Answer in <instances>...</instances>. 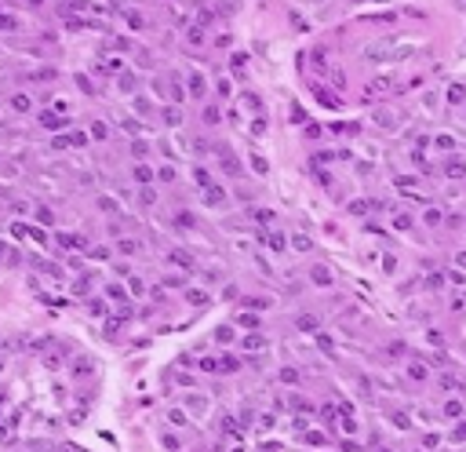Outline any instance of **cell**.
I'll return each instance as SVG.
<instances>
[{
  "label": "cell",
  "instance_id": "7a4b0ae2",
  "mask_svg": "<svg viewBox=\"0 0 466 452\" xmlns=\"http://www.w3.org/2000/svg\"><path fill=\"white\" fill-rule=\"evenodd\" d=\"M444 175H448V179H466V161L463 157H448V161H444Z\"/></svg>",
  "mask_w": 466,
  "mask_h": 452
},
{
  "label": "cell",
  "instance_id": "7c38bea8",
  "mask_svg": "<svg viewBox=\"0 0 466 452\" xmlns=\"http://www.w3.org/2000/svg\"><path fill=\"white\" fill-rule=\"evenodd\" d=\"M138 248H142V244H138L135 237H124V241H117V252H120V255H135Z\"/></svg>",
  "mask_w": 466,
  "mask_h": 452
},
{
  "label": "cell",
  "instance_id": "9a60e30c",
  "mask_svg": "<svg viewBox=\"0 0 466 452\" xmlns=\"http://www.w3.org/2000/svg\"><path fill=\"white\" fill-rule=\"evenodd\" d=\"M91 139H95V142H106V139H109V128L102 124V121H91Z\"/></svg>",
  "mask_w": 466,
  "mask_h": 452
},
{
  "label": "cell",
  "instance_id": "83f0119b",
  "mask_svg": "<svg viewBox=\"0 0 466 452\" xmlns=\"http://www.w3.org/2000/svg\"><path fill=\"white\" fill-rule=\"evenodd\" d=\"M390 419H394V427H400V430H404V427H412V419H408L404 412H390Z\"/></svg>",
  "mask_w": 466,
  "mask_h": 452
},
{
  "label": "cell",
  "instance_id": "1f68e13d",
  "mask_svg": "<svg viewBox=\"0 0 466 452\" xmlns=\"http://www.w3.org/2000/svg\"><path fill=\"white\" fill-rule=\"evenodd\" d=\"M186 299L197 303V307H208V296H204V292H186Z\"/></svg>",
  "mask_w": 466,
  "mask_h": 452
},
{
  "label": "cell",
  "instance_id": "836d02e7",
  "mask_svg": "<svg viewBox=\"0 0 466 452\" xmlns=\"http://www.w3.org/2000/svg\"><path fill=\"white\" fill-rule=\"evenodd\" d=\"M390 84H394L390 77H375V80H371V91H386Z\"/></svg>",
  "mask_w": 466,
  "mask_h": 452
},
{
  "label": "cell",
  "instance_id": "ee69618b",
  "mask_svg": "<svg viewBox=\"0 0 466 452\" xmlns=\"http://www.w3.org/2000/svg\"><path fill=\"white\" fill-rule=\"evenodd\" d=\"M135 109H138V113H150V99L138 95V99H135Z\"/></svg>",
  "mask_w": 466,
  "mask_h": 452
},
{
  "label": "cell",
  "instance_id": "603a6c76",
  "mask_svg": "<svg viewBox=\"0 0 466 452\" xmlns=\"http://www.w3.org/2000/svg\"><path fill=\"white\" fill-rule=\"evenodd\" d=\"M408 376H412V380H426V368H423V361H408Z\"/></svg>",
  "mask_w": 466,
  "mask_h": 452
},
{
  "label": "cell",
  "instance_id": "2e32d148",
  "mask_svg": "<svg viewBox=\"0 0 466 452\" xmlns=\"http://www.w3.org/2000/svg\"><path fill=\"white\" fill-rule=\"evenodd\" d=\"M66 124V117H59V113H40V128H62Z\"/></svg>",
  "mask_w": 466,
  "mask_h": 452
},
{
  "label": "cell",
  "instance_id": "52a82bcc",
  "mask_svg": "<svg viewBox=\"0 0 466 452\" xmlns=\"http://www.w3.org/2000/svg\"><path fill=\"white\" fill-rule=\"evenodd\" d=\"M55 241H59L62 248H77V252H80V248H88V241H84L80 234H59Z\"/></svg>",
  "mask_w": 466,
  "mask_h": 452
},
{
  "label": "cell",
  "instance_id": "681fc988",
  "mask_svg": "<svg viewBox=\"0 0 466 452\" xmlns=\"http://www.w3.org/2000/svg\"><path fill=\"white\" fill-rule=\"evenodd\" d=\"M175 219H179V226H193V215H190V211H179Z\"/></svg>",
  "mask_w": 466,
  "mask_h": 452
},
{
  "label": "cell",
  "instance_id": "4fadbf2b",
  "mask_svg": "<svg viewBox=\"0 0 466 452\" xmlns=\"http://www.w3.org/2000/svg\"><path fill=\"white\" fill-rule=\"evenodd\" d=\"M33 215H36V223H44V226H51V223H55V211H51V208H44V205H36V208H33Z\"/></svg>",
  "mask_w": 466,
  "mask_h": 452
},
{
  "label": "cell",
  "instance_id": "d4e9b609",
  "mask_svg": "<svg viewBox=\"0 0 466 452\" xmlns=\"http://www.w3.org/2000/svg\"><path fill=\"white\" fill-rule=\"evenodd\" d=\"M237 368H240L237 357H222V361H219V372H237Z\"/></svg>",
  "mask_w": 466,
  "mask_h": 452
},
{
  "label": "cell",
  "instance_id": "d590c367",
  "mask_svg": "<svg viewBox=\"0 0 466 452\" xmlns=\"http://www.w3.org/2000/svg\"><path fill=\"white\" fill-rule=\"evenodd\" d=\"M51 113H59V117H66V113H69V103H66V99H55V109H51Z\"/></svg>",
  "mask_w": 466,
  "mask_h": 452
},
{
  "label": "cell",
  "instance_id": "816d5d0a",
  "mask_svg": "<svg viewBox=\"0 0 466 452\" xmlns=\"http://www.w3.org/2000/svg\"><path fill=\"white\" fill-rule=\"evenodd\" d=\"M266 132V117H263V121H255V124H251V135H263Z\"/></svg>",
  "mask_w": 466,
  "mask_h": 452
},
{
  "label": "cell",
  "instance_id": "3957f363",
  "mask_svg": "<svg viewBox=\"0 0 466 452\" xmlns=\"http://www.w3.org/2000/svg\"><path fill=\"white\" fill-rule=\"evenodd\" d=\"M204 201H208L211 208H222V205H226V193H222V186L208 182V186H204Z\"/></svg>",
  "mask_w": 466,
  "mask_h": 452
},
{
  "label": "cell",
  "instance_id": "5bb4252c",
  "mask_svg": "<svg viewBox=\"0 0 466 452\" xmlns=\"http://www.w3.org/2000/svg\"><path fill=\"white\" fill-rule=\"evenodd\" d=\"M36 270H40V274H48V278H55V281L62 278V270H59L55 263H48V259H36Z\"/></svg>",
  "mask_w": 466,
  "mask_h": 452
},
{
  "label": "cell",
  "instance_id": "f35d334b",
  "mask_svg": "<svg viewBox=\"0 0 466 452\" xmlns=\"http://www.w3.org/2000/svg\"><path fill=\"white\" fill-rule=\"evenodd\" d=\"M99 208L102 211H117V201L113 197H99Z\"/></svg>",
  "mask_w": 466,
  "mask_h": 452
},
{
  "label": "cell",
  "instance_id": "4316f807",
  "mask_svg": "<svg viewBox=\"0 0 466 452\" xmlns=\"http://www.w3.org/2000/svg\"><path fill=\"white\" fill-rule=\"evenodd\" d=\"M444 416L459 419V416H463V405H459V401H448V405H444Z\"/></svg>",
  "mask_w": 466,
  "mask_h": 452
},
{
  "label": "cell",
  "instance_id": "b9f144b4",
  "mask_svg": "<svg viewBox=\"0 0 466 452\" xmlns=\"http://www.w3.org/2000/svg\"><path fill=\"white\" fill-rule=\"evenodd\" d=\"M120 88L132 91V88H135V73H124V77H120Z\"/></svg>",
  "mask_w": 466,
  "mask_h": 452
},
{
  "label": "cell",
  "instance_id": "f907efd6",
  "mask_svg": "<svg viewBox=\"0 0 466 452\" xmlns=\"http://www.w3.org/2000/svg\"><path fill=\"white\" fill-rule=\"evenodd\" d=\"M394 226H397V230H404V226H412V215H397V219H394Z\"/></svg>",
  "mask_w": 466,
  "mask_h": 452
},
{
  "label": "cell",
  "instance_id": "74e56055",
  "mask_svg": "<svg viewBox=\"0 0 466 452\" xmlns=\"http://www.w3.org/2000/svg\"><path fill=\"white\" fill-rule=\"evenodd\" d=\"M273 412H263V416H259V427H263V430H269V427H273Z\"/></svg>",
  "mask_w": 466,
  "mask_h": 452
},
{
  "label": "cell",
  "instance_id": "f6af8a7d",
  "mask_svg": "<svg viewBox=\"0 0 466 452\" xmlns=\"http://www.w3.org/2000/svg\"><path fill=\"white\" fill-rule=\"evenodd\" d=\"M426 223H430V226H437V223H441V211H437V208H430V211H426Z\"/></svg>",
  "mask_w": 466,
  "mask_h": 452
},
{
  "label": "cell",
  "instance_id": "8992f818",
  "mask_svg": "<svg viewBox=\"0 0 466 452\" xmlns=\"http://www.w3.org/2000/svg\"><path fill=\"white\" fill-rule=\"evenodd\" d=\"M7 106H11L15 113H30V106H33V103H30V95H26V91H15V95L7 99Z\"/></svg>",
  "mask_w": 466,
  "mask_h": 452
},
{
  "label": "cell",
  "instance_id": "6f0895ef",
  "mask_svg": "<svg viewBox=\"0 0 466 452\" xmlns=\"http://www.w3.org/2000/svg\"><path fill=\"white\" fill-rule=\"evenodd\" d=\"M455 263H459L463 270H466V252H459V255H455Z\"/></svg>",
  "mask_w": 466,
  "mask_h": 452
},
{
  "label": "cell",
  "instance_id": "cb8c5ba5",
  "mask_svg": "<svg viewBox=\"0 0 466 452\" xmlns=\"http://www.w3.org/2000/svg\"><path fill=\"white\" fill-rule=\"evenodd\" d=\"M269 241V248H273V252H284V244H288V237H281V234H269L266 237Z\"/></svg>",
  "mask_w": 466,
  "mask_h": 452
},
{
  "label": "cell",
  "instance_id": "44dd1931",
  "mask_svg": "<svg viewBox=\"0 0 466 452\" xmlns=\"http://www.w3.org/2000/svg\"><path fill=\"white\" fill-rule=\"evenodd\" d=\"M251 219H255L259 226H266V223H273V211H269V208H255V215H251Z\"/></svg>",
  "mask_w": 466,
  "mask_h": 452
},
{
  "label": "cell",
  "instance_id": "8d00e7d4",
  "mask_svg": "<svg viewBox=\"0 0 466 452\" xmlns=\"http://www.w3.org/2000/svg\"><path fill=\"white\" fill-rule=\"evenodd\" d=\"M15 26H18L15 15H0V30H15Z\"/></svg>",
  "mask_w": 466,
  "mask_h": 452
},
{
  "label": "cell",
  "instance_id": "7dc6e473",
  "mask_svg": "<svg viewBox=\"0 0 466 452\" xmlns=\"http://www.w3.org/2000/svg\"><path fill=\"white\" fill-rule=\"evenodd\" d=\"M128 288H132L135 296H142V281H138V278H128Z\"/></svg>",
  "mask_w": 466,
  "mask_h": 452
},
{
  "label": "cell",
  "instance_id": "9f6ffc18",
  "mask_svg": "<svg viewBox=\"0 0 466 452\" xmlns=\"http://www.w3.org/2000/svg\"><path fill=\"white\" fill-rule=\"evenodd\" d=\"M342 452H361V445L357 441H342Z\"/></svg>",
  "mask_w": 466,
  "mask_h": 452
},
{
  "label": "cell",
  "instance_id": "7402d4cb",
  "mask_svg": "<svg viewBox=\"0 0 466 452\" xmlns=\"http://www.w3.org/2000/svg\"><path fill=\"white\" fill-rule=\"evenodd\" d=\"M88 313H91V317H106V303H102V299H91V303H88Z\"/></svg>",
  "mask_w": 466,
  "mask_h": 452
},
{
  "label": "cell",
  "instance_id": "60d3db41",
  "mask_svg": "<svg viewBox=\"0 0 466 452\" xmlns=\"http://www.w3.org/2000/svg\"><path fill=\"white\" fill-rule=\"evenodd\" d=\"M251 168H255L259 175H266V161H263V157H259V153H255V157H251Z\"/></svg>",
  "mask_w": 466,
  "mask_h": 452
},
{
  "label": "cell",
  "instance_id": "30bf717a",
  "mask_svg": "<svg viewBox=\"0 0 466 452\" xmlns=\"http://www.w3.org/2000/svg\"><path fill=\"white\" fill-rule=\"evenodd\" d=\"M288 244H292L295 252H310V248H313V241L306 234H292V237H288Z\"/></svg>",
  "mask_w": 466,
  "mask_h": 452
},
{
  "label": "cell",
  "instance_id": "8fae6325",
  "mask_svg": "<svg viewBox=\"0 0 466 452\" xmlns=\"http://www.w3.org/2000/svg\"><path fill=\"white\" fill-rule=\"evenodd\" d=\"M240 343H244V350H259V347H266V336H263V332H248Z\"/></svg>",
  "mask_w": 466,
  "mask_h": 452
},
{
  "label": "cell",
  "instance_id": "bcb514c9",
  "mask_svg": "<svg viewBox=\"0 0 466 452\" xmlns=\"http://www.w3.org/2000/svg\"><path fill=\"white\" fill-rule=\"evenodd\" d=\"M281 380H284V383H295V380H299V372H295V368H284Z\"/></svg>",
  "mask_w": 466,
  "mask_h": 452
},
{
  "label": "cell",
  "instance_id": "484cf974",
  "mask_svg": "<svg viewBox=\"0 0 466 452\" xmlns=\"http://www.w3.org/2000/svg\"><path fill=\"white\" fill-rule=\"evenodd\" d=\"M215 339H219V343H230V339H233V328H230V325H219V328H215Z\"/></svg>",
  "mask_w": 466,
  "mask_h": 452
},
{
  "label": "cell",
  "instance_id": "f546056e",
  "mask_svg": "<svg viewBox=\"0 0 466 452\" xmlns=\"http://www.w3.org/2000/svg\"><path fill=\"white\" fill-rule=\"evenodd\" d=\"M135 179H138V182H150V179H153V172L146 168V164H135Z\"/></svg>",
  "mask_w": 466,
  "mask_h": 452
},
{
  "label": "cell",
  "instance_id": "d6a6232c",
  "mask_svg": "<svg viewBox=\"0 0 466 452\" xmlns=\"http://www.w3.org/2000/svg\"><path fill=\"white\" fill-rule=\"evenodd\" d=\"M167 419H171L175 427H186V412H179V409H171V412H167Z\"/></svg>",
  "mask_w": 466,
  "mask_h": 452
},
{
  "label": "cell",
  "instance_id": "9c48e42d",
  "mask_svg": "<svg viewBox=\"0 0 466 452\" xmlns=\"http://www.w3.org/2000/svg\"><path fill=\"white\" fill-rule=\"evenodd\" d=\"M204 91H208L204 77H200V73H190V95H193V99H204Z\"/></svg>",
  "mask_w": 466,
  "mask_h": 452
},
{
  "label": "cell",
  "instance_id": "6da1fadb",
  "mask_svg": "<svg viewBox=\"0 0 466 452\" xmlns=\"http://www.w3.org/2000/svg\"><path fill=\"white\" fill-rule=\"evenodd\" d=\"M11 237L18 241H33V244H48V234L36 226H26V223H11Z\"/></svg>",
  "mask_w": 466,
  "mask_h": 452
},
{
  "label": "cell",
  "instance_id": "f5cc1de1",
  "mask_svg": "<svg viewBox=\"0 0 466 452\" xmlns=\"http://www.w3.org/2000/svg\"><path fill=\"white\" fill-rule=\"evenodd\" d=\"M313 325H317V321L310 317V313H302V317H299V328H313Z\"/></svg>",
  "mask_w": 466,
  "mask_h": 452
},
{
  "label": "cell",
  "instance_id": "c3c4849f",
  "mask_svg": "<svg viewBox=\"0 0 466 452\" xmlns=\"http://www.w3.org/2000/svg\"><path fill=\"white\" fill-rule=\"evenodd\" d=\"M288 117H292V121H295V124H302V121H306V113H302V109H299V106H292V113H288Z\"/></svg>",
  "mask_w": 466,
  "mask_h": 452
},
{
  "label": "cell",
  "instance_id": "e0dca14e",
  "mask_svg": "<svg viewBox=\"0 0 466 452\" xmlns=\"http://www.w3.org/2000/svg\"><path fill=\"white\" fill-rule=\"evenodd\" d=\"M73 292H77V296H88V292H91V274H84V278H77V284H73Z\"/></svg>",
  "mask_w": 466,
  "mask_h": 452
},
{
  "label": "cell",
  "instance_id": "ac0fdd59",
  "mask_svg": "<svg viewBox=\"0 0 466 452\" xmlns=\"http://www.w3.org/2000/svg\"><path fill=\"white\" fill-rule=\"evenodd\" d=\"M124 22L132 26V30H142V26H146V18L138 15V11H124Z\"/></svg>",
  "mask_w": 466,
  "mask_h": 452
},
{
  "label": "cell",
  "instance_id": "db71d44e",
  "mask_svg": "<svg viewBox=\"0 0 466 452\" xmlns=\"http://www.w3.org/2000/svg\"><path fill=\"white\" fill-rule=\"evenodd\" d=\"M306 441H310V445H321V441H324V434H317V430H310V434H306Z\"/></svg>",
  "mask_w": 466,
  "mask_h": 452
},
{
  "label": "cell",
  "instance_id": "e575fe53",
  "mask_svg": "<svg viewBox=\"0 0 466 452\" xmlns=\"http://www.w3.org/2000/svg\"><path fill=\"white\" fill-rule=\"evenodd\" d=\"M132 153H135V157H146V153H150V146H146L142 139H135V142H132Z\"/></svg>",
  "mask_w": 466,
  "mask_h": 452
},
{
  "label": "cell",
  "instance_id": "11a10c76",
  "mask_svg": "<svg viewBox=\"0 0 466 452\" xmlns=\"http://www.w3.org/2000/svg\"><path fill=\"white\" fill-rule=\"evenodd\" d=\"M455 441H466V419H463V427H455V434H452Z\"/></svg>",
  "mask_w": 466,
  "mask_h": 452
},
{
  "label": "cell",
  "instance_id": "7bdbcfd3",
  "mask_svg": "<svg viewBox=\"0 0 466 452\" xmlns=\"http://www.w3.org/2000/svg\"><path fill=\"white\" fill-rule=\"evenodd\" d=\"M164 121H167V124H179L182 117H179V109H164Z\"/></svg>",
  "mask_w": 466,
  "mask_h": 452
},
{
  "label": "cell",
  "instance_id": "ffe728a7",
  "mask_svg": "<svg viewBox=\"0 0 466 452\" xmlns=\"http://www.w3.org/2000/svg\"><path fill=\"white\" fill-rule=\"evenodd\" d=\"M463 99H466V88H463V84H452V88H448V103H455V106H459Z\"/></svg>",
  "mask_w": 466,
  "mask_h": 452
},
{
  "label": "cell",
  "instance_id": "f1b7e54d",
  "mask_svg": "<svg viewBox=\"0 0 466 452\" xmlns=\"http://www.w3.org/2000/svg\"><path fill=\"white\" fill-rule=\"evenodd\" d=\"M368 201H353V205H350V215H368Z\"/></svg>",
  "mask_w": 466,
  "mask_h": 452
},
{
  "label": "cell",
  "instance_id": "277c9868",
  "mask_svg": "<svg viewBox=\"0 0 466 452\" xmlns=\"http://www.w3.org/2000/svg\"><path fill=\"white\" fill-rule=\"evenodd\" d=\"M313 95H317V103H321L324 109H339V106H342V103H339V95H332V91H328V88H321V84H317Z\"/></svg>",
  "mask_w": 466,
  "mask_h": 452
},
{
  "label": "cell",
  "instance_id": "ab89813d",
  "mask_svg": "<svg viewBox=\"0 0 466 452\" xmlns=\"http://www.w3.org/2000/svg\"><path fill=\"white\" fill-rule=\"evenodd\" d=\"M161 441H164V449H167V452H179V438H171V434H164Z\"/></svg>",
  "mask_w": 466,
  "mask_h": 452
},
{
  "label": "cell",
  "instance_id": "4dcf8cb0",
  "mask_svg": "<svg viewBox=\"0 0 466 452\" xmlns=\"http://www.w3.org/2000/svg\"><path fill=\"white\" fill-rule=\"evenodd\" d=\"M186 40H190V44H204V33H200V26H193V30H186Z\"/></svg>",
  "mask_w": 466,
  "mask_h": 452
},
{
  "label": "cell",
  "instance_id": "ba28073f",
  "mask_svg": "<svg viewBox=\"0 0 466 452\" xmlns=\"http://www.w3.org/2000/svg\"><path fill=\"white\" fill-rule=\"evenodd\" d=\"M310 281L321 284V288H328V284H332V270H328V266H313V270H310Z\"/></svg>",
  "mask_w": 466,
  "mask_h": 452
},
{
  "label": "cell",
  "instance_id": "d6986e66",
  "mask_svg": "<svg viewBox=\"0 0 466 452\" xmlns=\"http://www.w3.org/2000/svg\"><path fill=\"white\" fill-rule=\"evenodd\" d=\"M186 409L200 416V412H208V401H204V398H186Z\"/></svg>",
  "mask_w": 466,
  "mask_h": 452
},
{
  "label": "cell",
  "instance_id": "5b68a950",
  "mask_svg": "<svg viewBox=\"0 0 466 452\" xmlns=\"http://www.w3.org/2000/svg\"><path fill=\"white\" fill-rule=\"evenodd\" d=\"M0 266H18V248L0 241Z\"/></svg>",
  "mask_w": 466,
  "mask_h": 452
},
{
  "label": "cell",
  "instance_id": "680465c9",
  "mask_svg": "<svg viewBox=\"0 0 466 452\" xmlns=\"http://www.w3.org/2000/svg\"><path fill=\"white\" fill-rule=\"evenodd\" d=\"M375 452H390V449H375Z\"/></svg>",
  "mask_w": 466,
  "mask_h": 452
}]
</instances>
